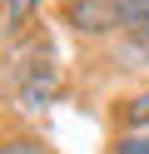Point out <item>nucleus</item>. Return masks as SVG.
<instances>
[{"label": "nucleus", "instance_id": "nucleus-3", "mask_svg": "<svg viewBox=\"0 0 149 154\" xmlns=\"http://www.w3.org/2000/svg\"><path fill=\"white\" fill-rule=\"evenodd\" d=\"M114 20L124 40L149 45V0H114Z\"/></svg>", "mask_w": 149, "mask_h": 154}, {"label": "nucleus", "instance_id": "nucleus-2", "mask_svg": "<svg viewBox=\"0 0 149 154\" xmlns=\"http://www.w3.org/2000/svg\"><path fill=\"white\" fill-rule=\"evenodd\" d=\"M109 119H114V134L149 129V85H144V90L119 94V100H114V109H109Z\"/></svg>", "mask_w": 149, "mask_h": 154}, {"label": "nucleus", "instance_id": "nucleus-7", "mask_svg": "<svg viewBox=\"0 0 149 154\" xmlns=\"http://www.w3.org/2000/svg\"><path fill=\"white\" fill-rule=\"evenodd\" d=\"M5 40H10V20H5V0H0V55H5Z\"/></svg>", "mask_w": 149, "mask_h": 154}, {"label": "nucleus", "instance_id": "nucleus-4", "mask_svg": "<svg viewBox=\"0 0 149 154\" xmlns=\"http://www.w3.org/2000/svg\"><path fill=\"white\" fill-rule=\"evenodd\" d=\"M0 154H60V149L35 129H5L0 134Z\"/></svg>", "mask_w": 149, "mask_h": 154}, {"label": "nucleus", "instance_id": "nucleus-6", "mask_svg": "<svg viewBox=\"0 0 149 154\" xmlns=\"http://www.w3.org/2000/svg\"><path fill=\"white\" fill-rule=\"evenodd\" d=\"M104 154H149V129H134V134H114Z\"/></svg>", "mask_w": 149, "mask_h": 154}, {"label": "nucleus", "instance_id": "nucleus-1", "mask_svg": "<svg viewBox=\"0 0 149 154\" xmlns=\"http://www.w3.org/2000/svg\"><path fill=\"white\" fill-rule=\"evenodd\" d=\"M60 20L70 25V35L85 45L114 40L119 20H114V0H60Z\"/></svg>", "mask_w": 149, "mask_h": 154}, {"label": "nucleus", "instance_id": "nucleus-5", "mask_svg": "<svg viewBox=\"0 0 149 154\" xmlns=\"http://www.w3.org/2000/svg\"><path fill=\"white\" fill-rule=\"evenodd\" d=\"M45 0H5V20H10V35H30L35 30V15Z\"/></svg>", "mask_w": 149, "mask_h": 154}]
</instances>
